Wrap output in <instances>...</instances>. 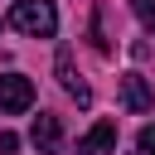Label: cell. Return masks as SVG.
<instances>
[{
    "instance_id": "obj_1",
    "label": "cell",
    "mask_w": 155,
    "mask_h": 155,
    "mask_svg": "<svg viewBox=\"0 0 155 155\" xmlns=\"http://www.w3.org/2000/svg\"><path fill=\"white\" fill-rule=\"evenodd\" d=\"M10 24L19 34H29V39H53L58 34V10H53V0H15Z\"/></svg>"
},
{
    "instance_id": "obj_2",
    "label": "cell",
    "mask_w": 155,
    "mask_h": 155,
    "mask_svg": "<svg viewBox=\"0 0 155 155\" xmlns=\"http://www.w3.org/2000/svg\"><path fill=\"white\" fill-rule=\"evenodd\" d=\"M29 107H34V82H29L24 73H5V78H0V111L19 116V111H29Z\"/></svg>"
},
{
    "instance_id": "obj_3",
    "label": "cell",
    "mask_w": 155,
    "mask_h": 155,
    "mask_svg": "<svg viewBox=\"0 0 155 155\" xmlns=\"http://www.w3.org/2000/svg\"><path fill=\"white\" fill-rule=\"evenodd\" d=\"M53 68H58V82H63V92L78 102V107H92V87L78 78V68H73V48H58V58H53Z\"/></svg>"
},
{
    "instance_id": "obj_4",
    "label": "cell",
    "mask_w": 155,
    "mask_h": 155,
    "mask_svg": "<svg viewBox=\"0 0 155 155\" xmlns=\"http://www.w3.org/2000/svg\"><path fill=\"white\" fill-rule=\"evenodd\" d=\"M29 140H34L44 155H53V150L63 145V126H58V116H53V111H39L34 126H29Z\"/></svg>"
},
{
    "instance_id": "obj_5",
    "label": "cell",
    "mask_w": 155,
    "mask_h": 155,
    "mask_svg": "<svg viewBox=\"0 0 155 155\" xmlns=\"http://www.w3.org/2000/svg\"><path fill=\"white\" fill-rule=\"evenodd\" d=\"M121 102H126V111H150L155 107V92H150V82L140 73H126L121 78Z\"/></svg>"
},
{
    "instance_id": "obj_6",
    "label": "cell",
    "mask_w": 155,
    "mask_h": 155,
    "mask_svg": "<svg viewBox=\"0 0 155 155\" xmlns=\"http://www.w3.org/2000/svg\"><path fill=\"white\" fill-rule=\"evenodd\" d=\"M111 150H116V121H97L78 140V155H111Z\"/></svg>"
},
{
    "instance_id": "obj_7",
    "label": "cell",
    "mask_w": 155,
    "mask_h": 155,
    "mask_svg": "<svg viewBox=\"0 0 155 155\" xmlns=\"http://www.w3.org/2000/svg\"><path fill=\"white\" fill-rule=\"evenodd\" d=\"M92 39H97V48H102V53H111V29H107V5H97V10H92Z\"/></svg>"
},
{
    "instance_id": "obj_8",
    "label": "cell",
    "mask_w": 155,
    "mask_h": 155,
    "mask_svg": "<svg viewBox=\"0 0 155 155\" xmlns=\"http://www.w3.org/2000/svg\"><path fill=\"white\" fill-rule=\"evenodd\" d=\"M131 10H136V19H140V29L155 34V0H131Z\"/></svg>"
},
{
    "instance_id": "obj_9",
    "label": "cell",
    "mask_w": 155,
    "mask_h": 155,
    "mask_svg": "<svg viewBox=\"0 0 155 155\" xmlns=\"http://www.w3.org/2000/svg\"><path fill=\"white\" fill-rule=\"evenodd\" d=\"M136 145H140V155H155V121H150V126H140Z\"/></svg>"
},
{
    "instance_id": "obj_10",
    "label": "cell",
    "mask_w": 155,
    "mask_h": 155,
    "mask_svg": "<svg viewBox=\"0 0 155 155\" xmlns=\"http://www.w3.org/2000/svg\"><path fill=\"white\" fill-rule=\"evenodd\" d=\"M19 150V136L15 131H0V155H15Z\"/></svg>"
}]
</instances>
